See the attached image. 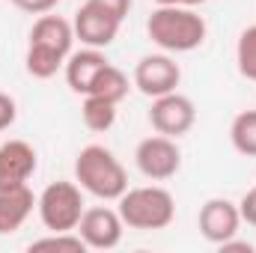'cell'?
<instances>
[{
  "label": "cell",
  "instance_id": "1",
  "mask_svg": "<svg viewBox=\"0 0 256 253\" xmlns=\"http://www.w3.org/2000/svg\"><path fill=\"white\" fill-rule=\"evenodd\" d=\"M74 42V27L60 15H39V21L30 27V45H27V72L39 80L54 78L66 66Z\"/></svg>",
  "mask_w": 256,
  "mask_h": 253
},
{
  "label": "cell",
  "instance_id": "2",
  "mask_svg": "<svg viewBox=\"0 0 256 253\" xmlns=\"http://www.w3.org/2000/svg\"><path fill=\"white\" fill-rule=\"evenodd\" d=\"M149 39L167 54H188L206 42V21L194 6H158L146 21Z\"/></svg>",
  "mask_w": 256,
  "mask_h": 253
},
{
  "label": "cell",
  "instance_id": "3",
  "mask_svg": "<svg viewBox=\"0 0 256 253\" xmlns=\"http://www.w3.org/2000/svg\"><path fill=\"white\" fill-rule=\"evenodd\" d=\"M74 182L98 200H120L128 190V173L108 146L90 143L74 158Z\"/></svg>",
  "mask_w": 256,
  "mask_h": 253
},
{
  "label": "cell",
  "instance_id": "4",
  "mask_svg": "<svg viewBox=\"0 0 256 253\" xmlns=\"http://www.w3.org/2000/svg\"><path fill=\"white\" fill-rule=\"evenodd\" d=\"M120 218L128 230H167L176 218V200L173 194L161 185H143V188H128L120 200Z\"/></svg>",
  "mask_w": 256,
  "mask_h": 253
},
{
  "label": "cell",
  "instance_id": "5",
  "mask_svg": "<svg viewBox=\"0 0 256 253\" xmlns=\"http://www.w3.org/2000/svg\"><path fill=\"white\" fill-rule=\"evenodd\" d=\"M39 220L48 232H74L84 218V194L74 182H51L36 196Z\"/></svg>",
  "mask_w": 256,
  "mask_h": 253
},
{
  "label": "cell",
  "instance_id": "6",
  "mask_svg": "<svg viewBox=\"0 0 256 253\" xmlns=\"http://www.w3.org/2000/svg\"><path fill=\"white\" fill-rule=\"evenodd\" d=\"M134 161H137V170L152 179V182H167L179 173L182 167V152L176 146L173 137H164V134H155V137H146L137 143L134 149Z\"/></svg>",
  "mask_w": 256,
  "mask_h": 253
},
{
  "label": "cell",
  "instance_id": "7",
  "mask_svg": "<svg viewBox=\"0 0 256 253\" xmlns=\"http://www.w3.org/2000/svg\"><path fill=\"white\" fill-rule=\"evenodd\" d=\"M149 122L158 134L164 137H182L188 134L196 122V108L188 96L182 92H167V96H158L152 98V108H149Z\"/></svg>",
  "mask_w": 256,
  "mask_h": 253
},
{
  "label": "cell",
  "instance_id": "8",
  "mask_svg": "<svg viewBox=\"0 0 256 253\" xmlns=\"http://www.w3.org/2000/svg\"><path fill=\"white\" fill-rule=\"evenodd\" d=\"M72 27H74V39H80L86 48H108V45L116 42L122 21H120L114 12H108L104 6L86 0V3L74 12Z\"/></svg>",
  "mask_w": 256,
  "mask_h": 253
},
{
  "label": "cell",
  "instance_id": "9",
  "mask_svg": "<svg viewBox=\"0 0 256 253\" xmlns=\"http://www.w3.org/2000/svg\"><path fill=\"white\" fill-rule=\"evenodd\" d=\"M86 250H114L120 242H122V232H126V224L120 218V212L108 208V206H96V208H86L78 230H74Z\"/></svg>",
  "mask_w": 256,
  "mask_h": 253
},
{
  "label": "cell",
  "instance_id": "10",
  "mask_svg": "<svg viewBox=\"0 0 256 253\" xmlns=\"http://www.w3.org/2000/svg\"><path fill=\"white\" fill-rule=\"evenodd\" d=\"M179 80H182V68L167 54H146L134 66V86L149 98L176 92Z\"/></svg>",
  "mask_w": 256,
  "mask_h": 253
},
{
  "label": "cell",
  "instance_id": "11",
  "mask_svg": "<svg viewBox=\"0 0 256 253\" xmlns=\"http://www.w3.org/2000/svg\"><path fill=\"white\" fill-rule=\"evenodd\" d=\"M196 224H200L202 238L220 248L224 242H230V238L238 236V226H242L238 202H232V200H226V196H212V200L202 202Z\"/></svg>",
  "mask_w": 256,
  "mask_h": 253
},
{
  "label": "cell",
  "instance_id": "12",
  "mask_svg": "<svg viewBox=\"0 0 256 253\" xmlns=\"http://www.w3.org/2000/svg\"><path fill=\"white\" fill-rule=\"evenodd\" d=\"M36 173V149L27 140L0 143V190L21 188Z\"/></svg>",
  "mask_w": 256,
  "mask_h": 253
},
{
  "label": "cell",
  "instance_id": "13",
  "mask_svg": "<svg viewBox=\"0 0 256 253\" xmlns=\"http://www.w3.org/2000/svg\"><path fill=\"white\" fill-rule=\"evenodd\" d=\"M110 63L104 54H102V48H84V51H74V54H68V60H66V84L72 86V92H78V96H86L90 90H92V84H96V78L102 74V68Z\"/></svg>",
  "mask_w": 256,
  "mask_h": 253
},
{
  "label": "cell",
  "instance_id": "14",
  "mask_svg": "<svg viewBox=\"0 0 256 253\" xmlns=\"http://www.w3.org/2000/svg\"><path fill=\"white\" fill-rule=\"evenodd\" d=\"M33 206H36V196L27 185L0 190V236L18 232L27 224V218L33 214Z\"/></svg>",
  "mask_w": 256,
  "mask_h": 253
},
{
  "label": "cell",
  "instance_id": "15",
  "mask_svg": "<svg viewBox=\"0 0 256 253\" xmlns=\"http://www.w3.org/2000/svg\"><path fill=\"white\" fill-rule=\"evenodd\" d=\"M80 120L90 131H110L116 122V104L108 98H98V96H84Z\"/></svg>",
  "mask_w": 256,
  "mask_h": 253
},
{
  "label": "cell",
  "instance_id": "16",
  "mask_svg": "<svg viewBox=\"0 0 256 253\" xmlns=\"http://www.w3.org/2000/svg\"><path fill=\"white\" fill-rule=\"evenodd\" d=\"M86 96H98V98H108V102L120 104V102L128 96L126 72H122V68H116L114 63H108L104 68H102V74L96 78V84H92V90H90Z\"/></svg>",
  "mask_w": 256,
  "mask_h": 253
},
{
  "label": "cell",
  "instance_id": "17",
  "mask_svg": "<svg viewBox=\"0 0 256 253\" xmlns=\"http://www.w3.org/2000/svg\"><path fill=\"white\" fill-rule=\"evenodd\" d=\"M232 149L244 158H256V110H242L230 126Z\"/></svg>",
  "mask_w": 256,
  "mask_h": 253
},
{
  "label": "cell",
  "instance_id": "18",
  "mask_svg": "<svg viewBox=\"0 0 256 253\" xmlns=\"http://www.w3.org/2000/svg\"><path fill=\"white\" fill-rule=\"evenodd\" d=\"M236 63H238L242 78L256 80V24L248 27V30H242L238 45H236Z\"/></svg>",
  "mask_w": 256,
  "mask_h": 253
},
{
  "label": "cell",
  "instance_id": "19",
  "mask_svg": "<svg viewBox=\"0 0 256 253\" xmlns=\"http://www.w3.org/2000/svg\"><path fill=\"white\" fill-rule=\"evenodd\" d=\"M30 250H66V253H84L86 244L78 232H51L45 238L30 242Z\"/></svg>",
  "mask_w": 256,
  "mask_h": 253
},
{
  "label": "cell",
  "instance_id": "20",
  "mask_svg": "<svg viewBox=\"0 0 256 253\" xmlns=\"http://www.w3.org/2000/svg\"><path fill=\"white\" fill-rule=\"evenodd\" d=\"M15 120H18V104H15V98L6 96V92H0V131H6Z\"/></svg>",
  "mask_w": 256,
  "mask_h": 253
},
{
  "label": "cell",
  "instance_id": "21",
  "mask_svg": "<svg viewBox=\"0 0 256 253\" xmlns=\"http://www.w3.org/2000/svg\"><path fill=\"white\" fill-rule=\"evenodd\" d=\"M21 12H30V15H45V12H51L60 0H12Z\"/></svg>",
  "mask_w": 256,
  "mask_h": 253
},
{
  "label": "cell",
  "instance_id": "22",
  "mask_svg": "<svg viewBox=\"0 0 256 253\" xmlns=\"http://www.w3.org/2000/svg\"><path fill=\"white\" fill-rule=\"evenodd\" d=\"M238 212H242V220L244 224H250V226H256V185L244 196H242V202H238Z\"/></svg>",
  "mask_w": 256,
  "mask_h": 253
},
{
  "label": "cell",
  "instance_id": "23",
  "mask_svg": "<svg viewBox=\"0 0 256 253\" xmlns=\"http://www.w3.org/2000/svg\"><path fill=\"white\" fill-rule=\"evenodd\" d=\"M92 3L104 6L108 12H114V15H116V18L122 21V18L128 15V9H131V3H134V0H92Z\"/></svg>",
  "mask_w": 256,
  "mask_h": 253
},
{
  "label": "cell",
  "instance_id": "24",
  "mask_svg": "<svg viewBox=\"0 0 256 253\" xmlns=\"http://www.w3.org/2000/svg\"><path fill=\"white\" fill-rule=\"evenodd\" d=\"M220 250H244V253H250L254 250V244H250V242H236V238H230V242L220 244Z\"/></svg>",
  "mask_w": 256,
  "mask_h": 253
},
{
  "label": "cell",
  "instance_id": "25",
  "mask_svg": "<svg viewBox=\"0 0 256 253\" xmlns=\"http://www.w3.org/2000/svg\"><path fill=\"white\" fill-rule=\"evenodd\" d=\"M158 6H196V3H206V0H155Z\"/></svg>",
  "mask_w": 256,
  "mask_h": 253
}]
</instances>
